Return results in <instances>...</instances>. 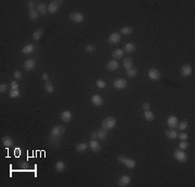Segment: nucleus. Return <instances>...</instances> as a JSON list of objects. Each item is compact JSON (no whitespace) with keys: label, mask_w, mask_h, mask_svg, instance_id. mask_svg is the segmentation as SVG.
I'll list each match as a JSON object with an SVG mask.
<instances>
[{"label":"nucleus","mask_w":195,"mask_h":187,"mask_svg":"<svg viewBox=\"0 0 195 187\" xmlns=\"http://www.w3.org/2000/svg\"><path fill=\"white\" fill-rule=\"evenodd\" d=\"M116 124H117V120H116V118H114V116H107V118H105V119L102 121V123H101L102 129H106V131L113 129L116 126Z\"/></svg>","instance_id":"1"},{"label":"nucleus","mask_w":195,"mask_h":187,"mask_svg":"<svg viewBox=\"0 0 195 187\" xmlns=\"http://www.w3.org/2000/svg\"><path fill=\"white\" fill-rule=\"evenodd\" d=\"M118 162H119L120 164L125 165L126 168H128V169H134V168L137 166L136 160H133L131 158H127V157H125V156L118 157Z\"/></svg>","instance_id":"2"},{"label":"nucleus","mask_w":195,"mask_h":187,"mask_svg":"<svg viewBox=\"0 0 195 187\" xmlns=\"http://www.w3.org/2000/svg\"><path fill=\"white\" fill-rule=\"evenodd\" d=\"M173 157L175 159L180 162V163H184L187 161V155H186L184 150H181V149H178V150H175L173 151Z\"/></svg>","instance_id":"3"},{"label":"nucleus","mask_w":195,"mask_h":187,"mask_svg":"<svg viewBox=\"0 0 195 187\" xmlns=\"http://www.w3.org/2000/svg\"><path fill=\"white\" fill-rule=\"evenodd\" d=\"M64 134H65V127L63 125H57L50 131V135L54 136V137H61Z\"/></svg>","instance_id":"4"},{"label":"nucleus","mask_w":195,"mask_h":187,"mask_svg":"<svg viewBox=\"0 0 195 187\" xmlns=\"http://www.w3.org/2000/svg\"><path fill=\"white\" fill-rule=\"evenodd\" d=\"M62 5V1H59V0H55V1H51L48 5V12L50 14H55L60 9V6Z\"/></svg>","instance_id":"5"},{"label":"nucleus","mask_w":195,"mask_h":187,"mask_svg":"<svg viewBox=\"0 0 195 187\" xmlns=\"http://www.w3.org/2000/svg\"><path fill=\"white\" fill-rule=\"evenodd\" d=\"M70 20L74 23H81L85 20V15L80 12H72L70 14Z\"/></svg>","instance_id":"6"},{"label":"nucleus","mask_w":195,"mask_h":187,"mask_svg":"<svg viewBox=\"0 0 195 187\" xmlns=\"http://www.w3.org/2000/svg\"><path fill=\"white\" fill-rule=\"evenodd\" d=\"M121 39V35H120V33H117V32H114V33H112L111 35L108 36V39L107 41L110 43L111 45H115V44H118Z\"/></svg>","instance_id":"7"},{"label":"nucleus","mask_w":195,"mask_h":187,"mask_svg":"<svg viewBox=\"0 0 195 187\" xmlns=\"http://www.w3.org/2000/svg\"><path fill=\"white\" fill-rule=\"evenodd\" d=\"M147 75L150 77V80H158L160 78V72L158 71L157 69H155V67H152V69H150L149 72H147Z\"/></svg>","instance_id":"8"},{"label":"nucleus","mask_w":195,"mask_h":187,"mask_svg":"<svg viewBox=\"0 0 195 187\" xmlns=\"http://www.w3.org/2000/svg\"><path fill=\"white\" fill-rule=\"evenodd\" d=\"M178 124H179V121H178V118L176 116H168V119H167V126H168L169 129H176L178 127Z\"/></svg>","instance_id":"9"},{"label":"nucleus","mask_w":195,"mask_h":187,"mask_svg":"<svg viewBox=\"0 0 195 187\" xmlns=\"http://www.w3.org/2000/svg\"><path fill=\"white\" fill-rule=\"evenodd\" d=\"M114 87L118 90H121V89H125L127 87V80H124V78H117V80H114Z\"/></svg>","instance_id":"10"},{"label":"nucleus","mask_w":195,"mask_h":187,"mask_svg":"<svg viewBox=\"0 0 195 187\" xmlns=\"http://www.w3.org/2000/svg\"><path fill=\"white\" fill-rule=\"evenodd\" d=\"M36 64H37L36 60H34V59H28V60H26V61L24 62V69H25V71L27 72L33 71L36 67Z\"/></svg>","instance_id":"11"},{"label":"nucleus","mask_w":195,"mask_h":187,"mask_svg":"<svg viewBox=\"0 0 195 187\" xmlns=\"http://www.w3.org/2000/svg\"><path fill=\"white\" fill-rule=\"evenodd\" d=\"M89 148H90L93 152H99V151H101V149H102L101 145H100V143L97 142V139H92V140L89 143Z\"/></svg>","instance_id":"12"},{"label":"nucleus","mask_w":195,"mask_h":187,"mask_svg":"<svg viewBox=\"0 0 195 187\" xmlns=\"http://www.w3.org/2000/svg\"><path fill=\"white\" fill-rule=\"evenodd\" d=\"M36 10L40 15H46L48 12V6H46V3H44V2H39V3H37Z\"/></svg>","instance_id":"13"},{"label":"nucleus","mask_w":195,"mask_h":187,"mask_svg":"<svg viewBox=\"0 0 195 187\" xmlns=\"http://www.w3.org/2000/svg\"><path fill=\"white\" fill-rule=\"evenodd\" d=\"M130 182H131V177H130L129 175H123V176H120V178L118 179V185L121 187H126L130 184Z\"/></svg>","instance_id":"14"},{"label":"nucleus","mask_w":195,"mask_h":187,"mask_svg":"<svg viewBox=\"0 0 195 187\" xmlns=\"http://www.w3.org/2000/svg\"><path fill=\"white\" fill-rule=\"evenodd\" d=\"M192 71H193V69L191 67L190 64H183L181 67V75L183 77H186V76H189L192 74Z\"/></svg>","instance_id":"15"},{"label":"nucleus","mask_w":195,"mask_h":187,"mask_svg":"<svg viewBox=\"0 0 195 187\" xmlns=\"http://www.w3.org/2000/svg\"><path fill=\"white\" fill-rule=\"evenodd\" d=\"M91 103L95 107H101L103 104V98L100 95H93L91 97Z\"/></svg>","instance_id":"16"},{"label":"nucleus","mask_w":195,"mask_h":187,"mask_svg":"<svg viewBox=\"0 0 195 187\" xmlns=\"http://www.w3.org/2000/svg\"><path fill=\"white\" fill-rule=\"evenodd\" d=\"M48 143L50 146H52V147H58L61 145L62 143V140H61V137H54V136H51L50 135V137L48 139Z\"/></svg>","instance_id":"17"},{"label":"nucleus","mask_w":195,"mask_h":187,"mask_svg":"<svg viewBox=\"0 0 195 187\" xmlns=\"http://www.w3.org/2000/svg\"><path fill=\"white\" fill-rule=\"evenodd\" d=\"M118 67H119V64H118V61L117 60H111V61H108L106 64V69L108 70V71H116L117 69H118Z\"/></svg>","instance_id":"18"},{"label":"nucleus","mask_w":195,"mask_h":187,"mask_svg":"<svg viewBox=\"0 0 195 187\" xmlns=\"http://www.w3.org/2000/svg\"><path fill=\"white\" fill-rule=\"evenodd\" d=\"M72 112L68 111V110H65V111H63L62 113H61V116H60V118H61V120L64 122V123H68L70 121L72 120Z\"/></svg>","instance_id":"19"},{"label":"nucleus","mask_w":195,"mask_h":187,"mask_svg":"<svg viewBox=\"0 0 195 187\" xmlns=\"http://www.w3.org/2000/svg\"><path fill=\"white\" fill-rule=\"evenodd\" d=\"M97 139H99V140H106L107 136H108L107 131L106 129H97Z\"/></svg>","instance_id":"20"},{"label":"nucleus","mask_w":195,"mask_h":187,"mask_svg":"<svg viewBox=\"0 0 195 187\" xmlns=\"http://www.w3.org/2000/svg\"><path fill=\"white\" fill-rule=\"evenodd\" d=\"M1 143H2V145L5 146V147H11V146H13V139L11 137H9V136H3V137L1 138Z\"/></svg>","instance_id":"21"},{"label":"nucleus","mask_w":195,"mask_h":187,"mask_svg":"<svg viewBox=\"0 0 195 187\" xmlns=\"http://www.w3.org/2000/svg\"><path fill=\"white\" fill-rule=\"evenodd\" d=\"M137 49V47H136V45L132 44V43H128V44L125 45V48H124V51L125 52H127V54H132Z\"/></svg>","instance_id":"22"},{"label":"nucleus","mask_w":195,"mask_h":187,"mask_svg":"<svg viewBox=\"0 0 195 187\" xmlns=\"http://www.w3.org/2000/svg\"><path fill=\"white\" fill-rule=\"evenodd\" d=\"M54 169H55V171L59 172V173H62V172L65 171L66 166H65V163H64L63 161H58V162L55 163V165H54Z\"/></svg>","instance_id":"23"},{"label":"nucleus","mask_w":195,"mask_h":187,"mask_svg":"<svg viewBox=\"0 0 195 187\" xmlns=\"http://www.w3.org/2000/svg\"><path fill=\"white\" fill-rule=\"evenodd\" d=\"M44 36V30L42 28H39V30H36L34 33H33V39L38 41L39 39H41V37Z\"/></svg>","instance_id":"24"},{"label":"nucleus","mask_w":195,"mask_h":187,"mask_svg":"<svg viewBox=\"0 0 195 187\" xmlns=\"http://www.w3.org/2000/svg\"><path fill=\"white\" fill-rule=\"evenodd\" d=\"M34 49H35V46L33 44H27L26 46H24L22 49V52L24 54H31L33 51H34Z\"/></svg>","instance_id":"25"},{"label":"nucleus","mask_w":195,"mask_h":187,"mask_svg":"<svg viewBox=\"0 0 195 187\" xmlns=\"http://www.w3.org/2000/svg\"><path fill=\"white\" fill-rule=\"evenodd\" d=\"M124 52L125 51L123 49H116L112 52V56H113V58L115 59V60H117V59H121L124 57Z\"/></svg>","instance_id":"26"},{"label":"nucleus","mask_w":195,"mask_h":187,"mask_svg":"<svg viewBox=\"0 0 195 187\" xmlns=\"http://www.w3.org/2000/svg\"><path fill=\"white\" fill-rule=\"evenodd\" d=\"M166 136L169 138V139H176L178 138V133L176 129H168V131H166Z\"/></svg>","instance_id":"27"},{"label":"nucleus","mask_w":195,"mask_h":187,"mask_svg":"<svg viewBox=\"0 0 195 187\" xmlns=\"http://www.w3.org/2000/svg\"><path fill=\"white\" fill-rule=\"evenodd\" d=\"M89 145L87 143H79L76 145V150L78 152H85L88 149Z\"/></svg>","instance_id":"28"},{"label":"nucleus","mask_w":195,"mask_h":187,"mask_svg":"<svg viewBox=\"0 0 195 187\" xmlns=\"http://www.w3.org/2000/svg\"><path fill=\"white\" fill-rule=\"evenodd\" d=\"M44 90L48 94H52L54 91V85L49 80V82H44Z\"/></svg>","instance_id":"29"},{"label":"nucleus","mask_w":195,"mask_h":187,"mask_svg":"<svg viewBox=\"0 0 195 187\" xmlns=\"http://www.w3.org/2000/svg\"><path fill=\"white\" fill-rule=\"evenodd\" d=\"M154 118H155V116H154V113L151 111V110H147V111H144V119H145L146 121H149V122H152V121L154 120Z\"/></svg>","instance_id":"30"},{"label":"nucleus","mask_w":195,"mask_h":187,"mask_svg":"<svg viewBox=\"0 0 195 187\" xmlns=\"http://www.w3.org/2000/svg\"><path fill=\"white\" fill-rule=\"evenodd\" d=\"M132 65H133L132 59L129 58V57L124 58V67H126V70H128V69H130V67H132Z\"/></svg>","instance_id":"31"},{"label":"nucleus","mask_w":195,"mask_h":187,"mask_svg":"<svg viewBox=\"0 0 195 187\" xmlns=\"http://www.w3.org/2000/svg\"><path fill=\"white\" fill-rule=\"evenodd\" d=\"M28 16L31 21H37L39 18V13L37 12V10H33V11H28Z\"/></svg>","instance_id":"32"},{"label":"nucleus","mask_w":195,"mask_h":187,"mask_svg":"<svg viewBox=\"0 0 195 187\" xmlns=\"http://www.w3.org/2000/svg\"><path fill=\"white\" fill-rule=\"evenodd\" d=\"M138 74V71L136 67H130V69H128L127 70V76H129L130 78H133V77H136Z\"/></svg>","instance_id":"33"},{"label":"nucleus","mask_w":195,"mask_h":187,"mask_svg":"<svg viewBox=\"0 0 195 187\" xmlns=\"http://www.w3.org/2000/svg\"><path fill=\"white\" fill-rule=\"evenodd\" d=\"M133 32V28L130 26H125L123 27L121 30H120V34H123V35H130L131 33Z\"/></svg>","instance_id":"34"},{"label":"nucleus","mask_w":195,"mask_h":187,"mask_svg":"<svg viewBox=\"0 0 195 187\" xmlns=\"http://www.w3.org/2000/svg\"><path fill=\"white\" fill-rule=\"evenodd\" d=\"M20 96H21V94H20V90H18V89H11V90H10V94H9L10 98H18Z\"/></svg>","instance_id":"35"},{"label":"nucleus","mask_w":195,"mask_h":187,"mask_svg":"<svg viewBox=\"0 0 195 187\" xmlns=\"http://www.w3.org/2000/svg\"><path fill=\"white\" fill-rule=\"evenodd\" d=\"M85 50H86L87 52H89V54H92V52H94V51L97 50V47H95V45L89 44V45H87V46H86Z\"/></svg>","instance_id":"36"},{"label":"nucleus","mask_w":195,"mask_h":187,"mask_svg":"<svg viewBox=\"0 0 195 187\" xmlns=\"http://www.w3.org/2000/svg\"><path fill=\"white\" fill-rule=\"evenodd\" d=\"M95 85H97V88H100V89H104L106 87V83H105L104 80H97V82H95Z\"/></svg>","instance_id":"37"},{"label":"nucleus","mask_w":195,"mask_h":187,"mask_svg":"<svg viewBox=\"0 0 195 187\" xmlns=\"http://www.w3.org/2000/svg\"><path fill=\"white\" fill-rule=\"evenodd\" d=\"M187 126H189V123H187V121H182L181 123H179L178 124V127H179V129H181V131H184V129H187Z\"/></svg>","instance_id":"38"},{"label":"nucleus","mask_w":195,"mask_h":187,"mask_svg":"<svg viewBox=\"0 0 195 187\" xmlns=\"http://www.w3.org/2000/svg\"><path fill=\"white\" fill-rule=\"evenodd\" d=\"M189 143L186 142V140H181V143L179 144V149H181V150H185L189 148Z\"/></svg>","instance_id":"39"},{"label":"nucleus","mask_w":195,"mask_h":187,"mask_svg":"<svg viewBox=\"0 0 195 187\" xmlns=\"http://www.w3.org/2000/svg\"><path fill=\"white\" fill-rule=\"evenodd\" d=\"M36 7H37V5H36L35 1H28L27 2V8H28V10L29 11H33V10H36Z\"/></svg>","instance_id":"40"},{"label":"nucleus","mask_w":195,"mask_h":187,"mask_svg":"<svg viewBox=\"0 0 195 187\" xmlns=\"http://www.w3.org/2000/svg\"><path fill=\"white\" fill-rule=\"evenodd\" d=\"M7 89H8V85L5 84V83H1V84H0V93L1 94L5 93Z\"/></svg>","instance_id":"41"},{"label":"nucleus","mask_w":195,"mask_h":187,"mask_svg":"<svg viewBox=\"0 0 195 187\" xmlns=\"http://www.w3.org/2000/svg\"><path fill=\"white\" fill-rule=\"evenodd\" d=\"M178 138H180L181 140H186L189 138V135L186 133H181V134H178Z\"/></svg>","instance_id":"42"},{"label":"nucleus","mask_w":195,"mask_h":187,"mask_svg":"<svg viewBox=\"0 0 195 187\" xmlns=\"http://www.w3.org/2000/svg\"><path fill=\"white\" fill-rule=\"evenodd\" d=\"M13 76L16 78V80H21L23 77V74H22V72L21 71H15L14 72V74H13Z\"/></svg>","instance_id":"43"},{"label":"nucleus","mask_w":195,"mask_h":187,"mask_svg":"<svg viewBox=\"0 0 195 187\" xmlns=\"http://www.w3.org/2000/svg\"><path fill=\"white\" fill-rule=\"evenodd\" d=\"M142 109H143L144 111L151 110V104H150L149 102H144V103H143V106H142Z\"/></svg>","instance_id":"44"},{"label":"nucleus","mask_w":195,"mask_h":187,"mask_svg":"<svg viewBox=\"0 0 195 187\" xmlns=\"http://www.w3.org/2000/svg\"><path fill=\"white\" fill-rule=\"evenodd\" d=\"M10 86H11V89H18V82H16V80L11 82Z\"/></svg>","instance_id":"45"},{"label":"nucleus","mask_w":195,"mask_h":187,"mask_svg":"<svg viewBox=\"0 0 195 187\" xmlns=\"http://www.w3.org/2000/svg\"><path fill=\"white\" fill-rule=\"evenodd\" d=\"M41 78H42L44 82H49V80H50V76H49V74H47V73H44V74L41 75Z\"/></svg>","instance_id":"46"},{"label":"nucleus","mask_w":195,"mask_h":187,"mask_svg":"<svg viewBox=\"0 0 195 187\" xmlns=\"http://www.w3.org/2000/svg\"><path fill=\"white\" fill-rule=\"evenodd\" d=\"M90 137H91V139H97V131H94V132H92V133L90 134Z\"/></svg>","instance_id":"47"}]
</instances>
